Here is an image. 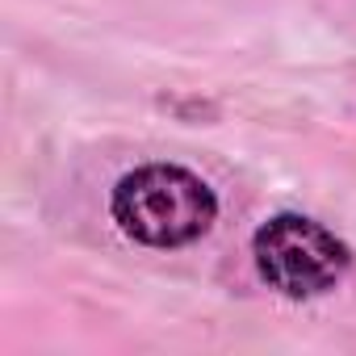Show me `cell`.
Masks as SVG:
<instances>
[{"mask_svg":"<svg viewBox=\"0 0 356 356\" xmlns=\"http://www.w3.org/2000/svg\"><path fill=\"white\" fill-rule=\"evenodd\" d=\"M109 210L122 235L143 248H185L214 227L218 197L181 163H143L113 185Z\"/></svg>","mask_w":356,"mask_h":356,"instance_id":"6da1fadb","label":"cell"},{"mask_svg":"<svg viewBox=\"0 0 356 356\" xmlns=\"http://www.w3.org/2000/svg\"><path fill=\"white\" fill-rule=\"evenodd\" d=\"M252 256L264 285L293 302L335 289L352 268L348 243L306 214H273L252 235Z\"/></svg>","mask_w":356,"mask_h":356,"instance_id":"7a4b0ae2","label":"cell"}]
</instances>
